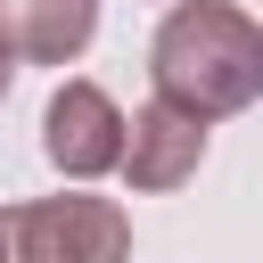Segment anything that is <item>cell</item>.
Returning a JSON list of instances; mask_svg holds the SVG:
<instances>
[{"mask_svg": "<svg viewBox=\"0 0 263 263\" xmlns=\"http://www.w3.org/2000/svg\"><path fill=\"white\" fill-rule=\"evenodd\" d=\"M0 263H8V230H0Z\"/></svg>", "mask_w": 263, "mask_h": 263, "instance_id": "7", "label": "cell"}, {"mask_svg": "<svg viewBox=\"0 0 263 263\" xmlns=\"http://www.w3.org/2000/svg\"><path fill=\"white\" fill-rule=\"evenodd\" d=\"M0 33L33 66H74L99 33V0H0Z\"/></svg>", "mask_w": 263, "mask_h": 263, "instance_id": "5", "label": "cell"}, {"mask_svg": "<svg viewBox=\"0 0 263 263\" xmlns=\"http://www.w3.org/2000/svg\"><path fill=\"white\" fill-rule=\"evenodd\" d=\"M148 74L164 107L214 132L222 115H247L263 99V25L238 0H173L148 41Z\"/></svg>", "mask_w": 263, "mask_h": 263, "instance_id": "1", "label": "cell"}, {"mask_svg": "<svg viewBox=\"0 0 263 263\" xmlns=\"http://www.w3.org/2000/svg\"><path fill=\"white\" fill-rule=\"evenodd\" d=\"M115 148H123V107L82 74L58 82L49 107H41V156L66 181H99V173H115Z\"/></svg>", "mask_w": 263, "mask_h": 263, "instance_id": "3", "label": "cell"}, {"mask_svg": "<svg viewBox=\"0 0 263 263\" xmlns=\"http://www.w3.org/2000/svg\"><path fill=\"white\" fill-rule=\"evenodd\" d=\"M205 164V123L197 115H181V107H164V99H148V107H132L123 115V148H115V173L132 181V189H181L189 173Z\"/></svg>", "mask_w": 263, "mask_h": 263, "instance_id": "4", "label": "cell"}, {"mask_svg": "<svg viewBox=\"0 0 263 263\" xmlns=\"http://www.w3.org/2000/svg\"><path fill=\"white\" fill-rule=\"evenodd\" d=\"M16 82V49H8V33H0V90Z\"/></svg>", "mask_w": 263, "mask_h": 263, "instance_id": "6", "label": "cell"}, {"mask_svg": "<svg viewBox=\"0 0 263 263\" xmlns=\"http://www.w3.org/2000/svg\"><path fill=\"white\" fill-rule=\"evenodd\" d=\"M8 230V263H132V214L115 197H33V205H0Z\"/></svg>", "mask_w": 263, "mask_h": 263, "instance_id": "2", "label": "cell"}]
</instances>
